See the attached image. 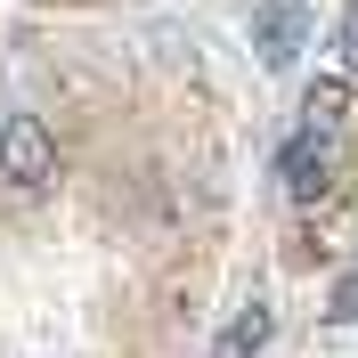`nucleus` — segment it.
Here are the masks:
<instances>
[{
	"instance_id": "1",
	"label": "nucleus",
	"mask_w": 358,
	"mask_h": 358,
	"mask_svg": "<svg viewBox=\"0 0 358 358\" xmlns=\"http://www.w3.org/2000/svg\"><path fill=\"white\" fill-rule=\"evenodd\" d=\"M0 179L8 187H49L57 179V138L41 114H8L0 122Z\"/></svg>"
},
{
	"instance_id": "2",
	"label": "nucleus",
	"mask_w": 358,
	"mask_h": 358,
	"mask_svg": "<svg viewBox=\"0 0 358 358\" xmlns=\"http://www.w3.org/2000/svg\"><path fill=\"white\" fill-rule=\"evenodd\" d=\"M301 33H310V17L293 8V0H268V8H252V41H261V66L285 73L293 49H301Z\"/></svg>"
},
{
	"instance_id": "3",
	"label": "nucleus",
	"mask_w": 358,
	"mask_h": 358,
	"mask_svg": "<svg viewBox=\"0 0 358 358\" xmlns=\"http://www.w3.org/2000/svg\"><path fill=\"white\" fill-rule=\"evenodd\" d=\"M326 155H334V131H310V122H301V131H293V147H285V187H293L301 203L326 187Z\"/></svg>"
},
{
	"instance_id": "4",
	"label": "nucleus",
	"mask_w": 358,
	"mask_h": 358,
	"mask_svg": "<svg viewBox=\"0 0 358 358\" xmlns=\"http://www.w3.org/2000/svg\"><path fill=\"white\" fill-rule=\"evenodd\" d=\"M268 334H277V317H268V301H252V310L228 317V334L212 342V358H261V350H268Z\"/></svg>"
},
{
	"instance_id": "5",
	"label": "nucleus",
	"mask_w": 358,
	"mask_h": 358,
	"mask_svg": "<svg viewBox=\"0 0 358 358\" xmlns=\"http://www.w3.org/2000/svg\"><path fill=\"white\" fill-rule=\"evenodd\" d=\"M342 114H350V73H317V82L301 90V122H310V131H334Z\"/></svg>"
},
{
	"instance_id": "6",
	"label": "nucleus",
	"mask_w": 358,
	"mask_h": 358,
	"mask_svg": "<svg viewBox=\"0 0 358 358\" xmlns=\"http://www.w3.org/2000/svg\"><path fill=\"white\" fill-rule=\"evenodd\" d=\"M326 317H334V326H358V268H350V277L334 285V301H326Z\"/></svg>"
},
{
	"instance_id": "7",
	"label": "nucleus",
	"mask_w": 358,
	"mask_h": 358,
	"mask_svg": "<svg viewBox=\"0 0 358 358\" xmlns=\"http://www.w3.org/2000/svg\"><path fill=\"white\" fill-rule=\"evenodd\" d=\"M342 73H350V82H358V0H350V8H342Z\"/></svg>"
}]
</instances>
